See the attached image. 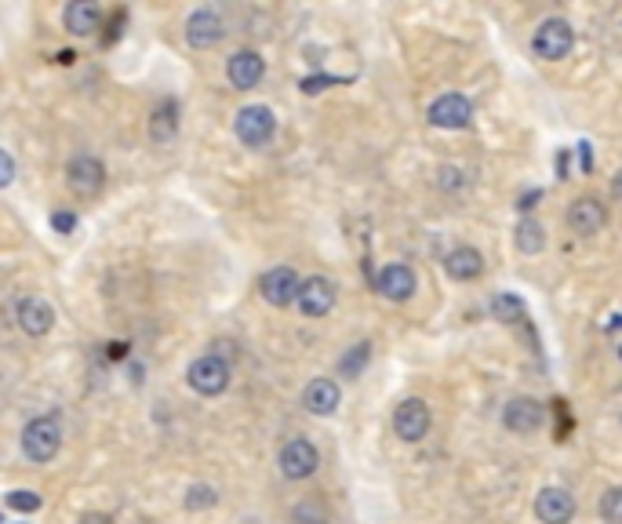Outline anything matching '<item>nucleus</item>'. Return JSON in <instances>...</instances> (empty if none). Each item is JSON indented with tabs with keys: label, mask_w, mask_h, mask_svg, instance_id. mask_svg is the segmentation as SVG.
Here are the masks:
<instances>
[{
	"label": "nucleus",
	"mask_w": 622,
	"mask_h": 524,
	"mask_svg": "<svg viewBox=\"0 0 622 524\" xmlns=\"http://www.w3.org/2000/svg\"><path fill=\"white\" fill-rule=\"evenodd\" d=\"M62 448V426L55 415H41L22 430V452L30 463H51Z\"/></svg>",
	"instance_id": "1"
},
{
	"label": "nucleus",
	"mask_w": 622,
	"mask_h": 524,
	"mask_svg": "<svg viewBox=\"0 0 622 524\" xmlns=\"http://www.w3.org/2000/svg\"><path fill=\"white\" fill-rule=\"evenodd\" d=\"M186 379H190L193 393H201V397H219V393L230 386V364L222 361L219 353H204V357H197V361L190 364Z\"/></svg>",
	"instance_id": "2"
},
{
	"label": "nucleus",
	"mask_w": 622,
	"mask_h": 524,
	"mask_svg": "<svg viewBox=\"0 0 622 524\" xmlns=\"http://www.w3.org/2000/svg\"><path fill=\"white\" fill-rule=\"evenodd\" d=\"M66 186H70L73 197H81V201L99 197L102 186H106V168H102L99 157H91V153L73 157L70 168H66Z\"/></svg>",
	"instance_id": "3"
},
{
	"label": "nucleus",
	"mask_w": 622,
	"mask_h": 524,
	"mask_svg": "<svg viewBox=\"0 0 622 524\" xmlns=\"http://www.w3.org/2000/svg\"><path fill=\"white\" fill-rule=\"evenodd\" d=\"M572 44H575V30H572V22H564V19H546L532 37V51L542 62L564 59V55L572 51Z\"/></svg>",
	"instance_id": "4"
},
{
	"label": "nucleus",
	"mask_w": 622,
	"mask_h": 524,
	"mask_svg": "<svg viewBox=\"0 0 622 524\" xmlns=\"http://www.w3.org/2000/svg\"><path fill=\"white\" fill-rule=\"evenodd\" d=\"M430 423H433V412L422 397H408V401H401L397 404V412H393V430L408 444H419L422 437L430 434Z\"/></svg>",
	"instance_id": "5"
},
{
	"label": "nucleus",
	"mask_w": 622,
	"mask_h": 524,
	"mask_svg": "<svg viewBox=\"0 0 622 524\" xmlns=\"http://www.w3.org/2000/svg\"><path fill=\"white\" fill-rule=\"evenodd\" d=\"M233 131H237V139L244 146H266L273 139V131H277V117H273L270 106H244L237 113V121H233Z\"/></svg>",
	"instance_id": "6"
},
{
	"label": "nucleus",
	"mask_w": 622,
	"mask_h": 524,
	"mask_svg": "<svg viewBox=\"0 0 622 524\" xmlns=\"http://www.w3.org/2000/svg\"><path fill=\"white\" fill-rule=\"evenodd\" d=\"M259 292L262 299L270 306H291V303H299V292H302V277L291 266H273V270L262 273V281H259Z\"/></svg>",
	"instance_id": "7"
},
{
	"label": "nucleus",
	"mask_w": 622,
	"mask_h": 524,
	"mask_svg": "<svg viewBox=\"0 0 622 524\" xmlns=\"http://www.w3.org/2000/svg\"><path fill=\"white\" fill-rule=\"evenodd\" d=\"M542 423H546V408H542V401H535V397H513L506 408H502V426L510 430V434H539Z\"/></svg>",
	"instance_id": "8"
},
{
	"label": "nucleus",
	"mask_w": 622,
	"mask_h": 524,
	"mask_svg": "<svg viewBox=\"0 0 622 524\" xmlns=\"http://www.w3.org/2000/svg\"><path fill=\"white\" fill-rule=\"evenodd\" d=\"M317 466H321V455L306 437H291L281 448V474L288 481H306V477L317 474Z\"/></svg>",
	"instance_id": "9"
},
{
	"label": "nucleus",
	"mask_w": 622,
	"mask_h": 524,
	"mask_svg": "<svg viewBox=\"0 0 622 524\" xmlns=\"http://www.w3.org/2000/svg\"><path fill=\"white\" fill-rule=\"evenodd\" d=\"M226 37V22L215 8H201L193 11L190 19H186V44L197 51H211L215 44H222Z\"/></svg>",
	"instance_id": "10"
},
{
	"label": "nucleus",
	"mask_w": 622,
	"mask_h": 524,
	"mask_svg": "<svg viewBox=\"0 0 622 524\" xmlns=\"http://www.w3.org/2000/svg\"><path fill=\"white\" fill-rule=\"evenodd\" d=\"M604 222H608V208H604L597 197H579V201H572V208H568V230H572L575 237H593V233H601Z\"/></svg>",
	"instance_id": "11"
},
{
	"label": "nucleus",
	"mask_w": 622,
	"mask_h": 524,
	"mask_svg": "<svg viewBox=\"0 0 622 524\" xmlns=\"http://www.w3.org/2000/svg\"><path fill=\"white\" fill-rule=\"evenodd\" d=\"M473 121V106L470 99H462V95H441V99L430 106V124L433 128H448V131H459V128H470Z\"/></svg>",
	"instance_id": "12"
},
{
	"label": "nucleus",
	"mask_w": 622,
	"mask_h": 524,
	"mask_svg": "<svg viewBox=\"0 0 622 524\" xmlns=\"http://www.w3.org/2000/svg\"><path fill=\"white\" fill-rule=\"evenodd\" d=\"M262 73H266V62H262L259 51H233V59L226 62V77L237 91H251L255 84L262 81Z\"/></svg>",
	"instance_id": "13"
},
{
	"label": "nucleus",
	"mask_w": 622,
	"mask_h": 524,
	"mask_svg": "<svg viewBox=\"0 0 622 524\" xmlns=\"http://www.w3.org/2000/svg\"><path fill=\"white\" fill-rule=\"evenodd\" d=\"M335 306V281L328 277H306L299 292V310L306 317H328Z\"/></svg>",
	"instance_id": "14"
},
{
	"label": "nucleus",
	"mask_w": 622,
	"mask_h": 524,
	"mask_svg": "<svg viewBox=\"0 0 622 524\" xmlns=\"http://www.w3.org/2000/svg\"><path fill=\"white\" fill-rule=\"evenodd\" d=\"M375 288H379V295H386L390 303H404V299H412L415 295V273L408 270L404 262H390V266H382L379 270Z\"/></svg>",
	"instance_id": "15"
},
{
	"label": "nucleus",
	"mask_w": 622,
	"mask_h": 524,
	"mask_svg": "<svg viewBox=\"0 0 622 524\" xmlns=\"http://www.w3.org/2000/svg\"><path fill=\"white\" fill-rule=\"evenodd\" d=\"M535 517L542 524H568L575 517V499L564 488H542L535 495Z\"/></svg>",
	"instance_id": "16"
},
{
	"label": "nucleus",
	"mask_w": 622,
	"mask_h": 524,
	"mask_svg": "<svg viewBox=\"0 0 622 524\" xmlns=\"http://www.w3.org/2000/svg\"><path fill=\"white\" fill-rule=\"evenodd\" d=\"M15 321H19V328L30 339H41V335L51 332V324H55V310L44 299H37V295H26L19 303V310H15Z\"/></svg>",
	"instance_id": "17"
},
{
	"label": "nucleus",
	"mask_w": 622,
	"mask_h": 524,
	"mask_svg": "<svg viewBox=\"0 0 622 524\" xmlns=\"http://www.w3.org/2000/svg\"><path fill=\"white\" fill-rule=\"evenodd\" d=\"M444 273L459 284L477 281V277L484 273V255L477 252V248H470V244H462V248H455V252L444 255Z\"/></svg>",
	"instance_id": "18"
},
{
	"label": "nucleus",
	"mask_w": 622,
	"mask_h": 524,
	"mask_svg": "<svg viewBox=\"0 0 622 524\" xmlns=\"http://www.w3.org/2000/svg\"><path fill=\"white\" fill-rule=\"evenodd\" d=\"M62 22H66V30H70L73 37H91V33L102 26V8L99 4H91V0H73V4H66V11H62Z\"/></svg>",
	"instance_id": "19"
},
{
	"label": "nucleus",
	"mask_w": 622,
	"mask_h": 524,
	"mask_svg": "<svg viewBox=\"0 0 622 524\" xmlns=\"http://www.w3.org/2000/svg\"><path fill=\"white\" fill-rule=\"evenodd\" d=\"M339 401H342V393L332 379H313V383L306 386V393H302V404H306V412H313V415H332L335 408H339Z\"/></svg>",
	"instance_id": "20"
},
{
	"label": "nucleus",
	"mask_w": 622,
	"mask_h": 524,
	"mask_svg": "<svg viewBox=\"0 0 622 524\" xmlns=\"http://www.w3.org/2000/svg\"><path fill=\"white\" fill-rule=\"evenodd\" d=\"M175 131H179V106L171 99H164L150 117V139L157 142V146H164V142L175 139Z\"/></svg>",
	"instance_id": "21"
},
{
	"label": "nucleus",
	"mask_w": 622,
	"mask_h": 524,
	"mask_svg": "<svg viewBox=\"0 0 622 524\" xmlns=\"http://www.w3.org/2000/svg\"><path fill=\"white\" fill-rule=\"evenodd\" d=\"M492 313H495V321H502V324H521L524 321V299H517L513 292H499L492 299Z\"/></svg>",
	"instance_id": "22"
},
{
	"label": "nucleus",
	"mask_w": 622,
	"mask_h": 524,
	"mask_svg": "<svg viewBox=\"0 0 622 524\" xmlns=\"http://www.w3.org/2000/svg\"><path fill=\"white\" fill-rule=\"evenodd\" d=\"M542 244H546V233H542V226L535 219H524L521 226H517V248H521L524 255H539Z\"/></svg>",
	"instance_id": "23"
},
{
	"label": "nucleus",
	"mask_w": 622,
	"mask_h": 524,
	"mask_svg": "<svg viewBox=\"0 0 622 524\" xmlns=\"http://www.w3.org/2000/svg\"><path fill=\"white\" fill-rule=\"evenodd\" d=\"M8 510H19V514H37L41 510V495L37 492H26V488H15V492H8Z\"/></svg>",
	"instance_id": "24"
},
{
	"label": "nucleus",
	"mask_w": 622,
	"mask_h": 524,
	"mask_svg": "<svg viewBox=\"0 0 622 524\" xmlns=\"http://www.w3.org/2000/svg\"><path fill=\"white\" fill-rule=\"evenodd\" d=\"M601 517L608 524H622V488H608L601 495Z\"/></svg>",
	"instance_id": "25"
},
{
	"label": "nucleus",
	"mask_w": 622,
	"mask_h": 524,
	"mask_svg": "<svg viewBox=\"0 0 622 524\" xmlns=\"http://www.w3.org/2000/svg\"><path fill=\"white\" fill-rule=\"evenodd\" d=\"M295 521L299 524H324L328 521V510L321 506V499H306V503L295 506Z\"/></svg>",
	"instance_id": "26"
},
{
	"label": "nucleus",
	"mask_w": 622,
	"mask_h": 524,
	"mask_svg": "<svg viewBox=\"0 0 622 524\" xmlns=\"http://www.w3.org/2000/svg\"><path fill=\"white\" fill-rule=\"evenodd\" d=\"M208 506H215V488L193 484L190 492H186V510H208Z\"/></svg>",
	"instance_id": "27"
},
{
	"label": "nucleus",
	"mask_w": 622,
	"mask_h": 524,
	"mask_svg": "<svg viewBox=\"0 0 622 524\" xmlns=\"http://www.w3.org/2000/svg\"><path fill=\"white\" fill-rule=\"evenodd\" d=\"M368 353H372V350H368V343L353 346V357H350V353H346V357H342V372L350 375V379H353V375H361L364 361H368Z\"/></svg>",
	"instance_id": "28"
},
{
	"label": "nucleus",
	"mask_w": 622,
	"mask_h": 524,
	"mask_svg": "<svg viewBox=\"0 0 622 524\" xmlns=\"http://www.w3.org/2000/svg\"><path fill=\"white\" fill-rule=\"evenodd\" d=\"M437 186H441V190H462V186H466V175H462L459 168H441V172H437Z\"/></svg>",
	"instance_id": "29"
},
{
	"label": "nucleus",
	"mask_w": 622,
	"mask_h": 524,
	"mask_svg": "<svg viewBox=\"0 0 622 524\" xmlns=\"http://www.w3.org/2000/svg\"><path fill=\"white\" fill-rule=\"evenodd\" d=\"M51 226H55L59 233H73L77 230V215L73 212H55L51 215Z\"/></svg>",
	"instance_id": "30"
},
{
	"label": "nucleus",
	"mask_w": 622,
	"mask_h": 524,
	"mask_svg": "<svg viewBox=\"0 0 622 524\" xmlns=\"http://www.w3.org/2000/svg\"><path fill=\"white\" fill-rule=\"evenodd\" d=\"M11 179H15V161H11V153L4 150L0 153V186H11Z\"/></svg>",
	"instance_id": "31"
},
{
	"label": "nucleus",
	"mask_w": 622,
	"mask_h": 524,
	"mask_svg": "<svg viewBox=\"0 0 622 524\" xmlns=\"http://www.w3.org/2000/svg\"><path fill=\"white\" fill-rule=\"evenodd\" d=\"M81 524H113V517L110 514H84Z\"/></svg>",
	"instance_id": "32"
},
{
	"label": "nucleus",
	"mask_w": 622,
	"mask_h": 524,
	"mask_svg": "<svg viewBox=\"0 0 622 524\" xmlns=\"http://www.w3.org/2000/svg\"><path fill=\"white\" fill-rule=\"evenodd\" d=\"M612 193H615V197H619V201H622V172L615 175V186H612Z\"/></svg>",
	"instance_id": "33"
},
{
	"label": "nucleus",
	"mask_w": 622,
	"mask_h": 524,
	"mask_svg": "<svg viewBox=\"0 0 622 524\" xmlns=\"http://www.w3.org/2000/svg\"><path fill=\"white\" fill-rule=\"evenodd\" d=\"M619 361H622V343H619Z\"/></svg>",
	"instance_id": "34"
}]
</instances>
